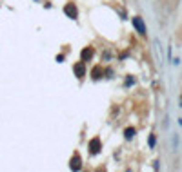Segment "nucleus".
<instances>
[{
	"instance_id": "2",
	"label": "nucleus",
	"mask_w": 182,
	"mask_h": 172,
	"mask_svg": "<svg viewBox=\"0 0 182 172\" xmlns=\"http://www.w3.org/2000/svg\"><path fill=\"white\" fill-rule=\"evenodd\" d=\"M135 25H137V29H140V33H142V34H146V27H144V24H142V20H139V18H135Z\"/></svg>"
},
{
	"instance_id": "3",
	"label": "nucleus",
	"mask_w": 182,
	"mask_h": 172,
	"mask_svg": "<svg viewBox=\"0 0 182 172\" xmlns=\"http://www.w3.org/2000/svg\"><path fill=\"white\" fill-rule=\"evenodd\" d=\"M180 107H182V98H180Z\"/></svg>"
},
{
	"instance_id": "1",
	"label": "nucleus",
	"mask_w": 182,
	"mask_h": 172,
	"mask_svg": "<svg viewBox=\"0 0 182 172\" xmlns=\"http://www.w3.org/2000/svg\"><path fill=\"white\" fill-rule=\"evenodd\" d=\"M171 147H173V151L179 149V134H171Z\"/></svg>"
}]
</instances>
